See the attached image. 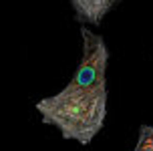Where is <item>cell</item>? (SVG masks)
Here are the masks:
<instances>
[{
    "label": "cell",
    "instance_id": "3",
    "mask_svg": "<svg viewBox=\"0 0 153 151\" xmlns=\"http://www.w3.org/2000/svg\"><path fill=\"white\" fill-rule=\"evenodd\" d=\"M135 151H153V127H147V125L141 127Z\"/></svg>",
    "mask_w": 153,
    "mask_h": 151
},
{
    "label": "cell",
    "instance_id": "1",
    "mask_svg": "<svg viewBox=\"0 0 153 151\" xmlns=\"http://www.w3.org/2000/svg\"><path fill=\"white\" fill-rule=\"evenodd\" d=\"M83 57L69 85L36 103L42 123L59 129L62 139L89 145L101 133L107 117L109 48L101 34L81 28Z\"/></svg>",
    "mask_w": 153,
    "mask_h": 151
},
{
    "label": "cell",
    "instance_id": "2",
    "mask_svg": "<svg viewBox=\"0 0 153 151\" xmlns=\"http://www.w3.org/2000/svg\"><path fill=\"white\" fill-rule=\"evenodd\" d=\"M121 0H71L76 20L83 24L99 26L103 18L113 10Z\"/></svg>",
    "mask_w": 153,
    "mask_h": 151
}]
</instances>
